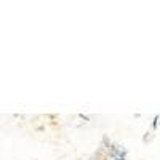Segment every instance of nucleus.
Instances as JSON below:
<instances>
[]
</instances>
